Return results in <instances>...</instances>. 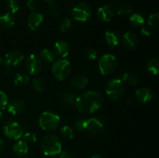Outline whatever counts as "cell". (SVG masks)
<instances>
[{
  "mask_svg": "<svg viewBox=\"0 0 159 158\" xmlns=\"http://www.w3.org/2000/svg\"><path fill=\"white\" fill-rule=\"evenodd\" d=\"M41 149L45 156H56L62 151L61 143L57 136L53 133H50L46 135L43 139Z\"/></svg>",
  "mask_w": 159,
  "mask_h": 158,
  "instance_id": "2",
  "label": "cell"
},
{
  "mask_svg": "<svg viewBox=\"0 0 159 158\" xmlns=\"http://www.w3.org/2000/svg\"><path fill=\"white\" fill-rule=\"evenodd\" d=\"M51 71L54 77L58 81H63L70 75L71 66L70 62L65 58L59 59L53 63Z\"/></svg>",
  "mask_w": 159,
  "mask_h": 158,
  "instance_id": "5",
  "label": "cell"
},
{
  "mask_svg": "<svg viewBox=\"0 0 159 158\" xmlns=\"http://www.w3.org/2000/svg\"><path fill=\"white\" fill-rule=\"evenodd\" d=\"M73 18L79 22H86L91 15V8L86 2H79L72 9Z\"/></svg>",
  "mask_w": 159,
  "mask_h": 158,
  "instance_id": "8",
  "label": "cell"
},
{
  "mask_svg": "<svg viewBox=\"0 0 159 158\" xmlns=\"http://www.w3.org/2000/svg\"><path fill=\"white\" fill-rule=\"evenodd\" d=\"M22 136H23V140H24L27 144L34 143L37 142V135H36V133H33V132H26V133H23Z\"/></svg>",
  "mask_w": 159,
  "mask_h": 158,
  "instance_id": "30",
  "label": "cell"
},
{
  "mask_svg": "<svg viewBox=\"0 0 159 158\" xmlns=\"http://www.w3.org/2000/svg\"><path fill=\"white\" fill-rule=\"evenodd\" d=\"M42 60L39 56L36 54H31L29 57L26 58L25 62V67H26V71L30 74H37L41 71L42 69Z\"/></svg>",
  "mask_w": 159,
  "mask_h": 158,
  "instance_id": "9",
  "label": "cell"
},
{
  "mask_svg": "<svg viewBox=\"0 0 159 158\" xmlns=\"http://www.w3.org/2000/svg\"><path fill=\"white\" fill-rule=\"evenodd\" d=\"M130 24L134 27H141L145 25V20L140 13H133L129 19Z\"/></svg>",
  "mask_w": 159,
  "mask_h": 158,
  "instance_id": "24",
  "label": "cell"
},
{
  "mask_svg": "<svg viewBox=\"0 0 159 158\" xmlns=\"http://www.w3.org/2000/svg\"><path fill=\"white\" fill-rule=\"evenodd\" d=\"M85 121L86 119H78L75 121L74 122V128L77 131H85Z\"/></svg>",
  "mask_w": 159,
  "mask_h": 158,
  "instance_id": "35",
  "label": "cell"
},
{
  "mask_svg": "<svg viewBox=\"0 0 159 158\" xmlns=\"http://www.w3.org/2000/svg\"><path fill=\"white\" fill-rule=\"evenodd\" d=\"M60 134L63 139L71 140L74 137V131L69 125H64L61 127Z\"/></svg>",
  "mask_w": 159,
  "mask_h": 158,
  "instance_id": "27",
  "label": "cell"
},
{
  "mask_svg": "<svg viewBox=\"0 0 159 158\" xmlns=\"http://www.w3.org/2000/svg\"><path fill=\"white\" fill-rule=\"evenodd\" d=\"M6 6H7L8 10L9 11V13L12 15L16 13L20 9V5L16 0H8Z\"/></svg>",
  "mask_w": 159,
  "mask_h": 158,
  "instance_id": "31",
  "label": "cell"
},
{
  "mask_svg": "<svg viewBox=\"0 0 159 158\" xmlns=\"http://www.w3.org/2000/svg\"><path fill=\"white\" fill-rule=\"evenodd\" d=\"M147 68L149 72L154 75H158L159 73V61L157 58H152L148 61Z\"/></svg>",
  "mask_w": 159,
  "mask_h": 158,
  "instance_id": "28",
  "label": "cell"
},
{
  "mask_svg": "<svg viewBox=\"0 0 159 158\" xmlns=\"http://www.w3.org/2000/svg\"><path fill=\"white\" fill-rule=\"evenodd\" d=\"M124 81L119 77H114L107 81L106 85L105 91L109 99L111 100H119L124 93Z\"/></svg>",
  "mask_w": 159,
  "mask_h": 158,
  "instance_id": "4",
  "label": "cell"
},
{
  "mask_svg": "<svg viewBox=\"0 0 159 158\" xmlns=\"http://www.w3.org/2000/svg\"><path fill=\"white\" fill-rule=\"evenodd\" d=\"M45 2H47L48 3H51V2H54V0H44Z\"/></svg>",
  "mask_w": 159,
  "mask_h": 158,
  "instance_id": "46",
  "label": "cell"
},
{
  "mask_svg": "<svg viewBox=\"0 0 159 158\" xmlns=\"http://www.w3.org/2000/svg\"><path fill=\"white\" fill-rule=\"evenodd\" d=\"M8 112L10 114L16 116L23 112L25 109V103L23 101L20 99H16L8 104Z\"/></svg>",
  "mask_w": 159,
  "mask_h": 158,
  "instance_id": "16",
  "label": "cell"
},
{
  "mask_svg": "<svg viewBox=\"0 0 159 158\" xmlns=\"http://www.w3.org/2000/svg\"><path fill=\"white\" fill-rule=\"evenodd\" d=\"M12 150H13V153L17 156L23 157V156H26L27 154L28 150H29V147H28V144L24 140L18 139L14 143L13 147H12Z\"/></svg>",
  "mask_w": 159,
  "mask_h": 158,
  "instance_id": "17",
  "label": "cell"
},
{
  "mask_svg": "<svg viewBox=\"0 0 159 158\" xmlns=\"http://www.w3.org/2000/svg\"><path fill=\"white\" fill-rule=\"evenodd\" d=\"M105 40L108 46L115 48L120 44V38L118 34L113 30H107L105 33Z\"/></svg>",
  "mask_w": 159,
  "mask_h": 158,
  "instance_id": "19",
  "label": "cell"
},
{
  "mask_svg": "<svg viewBox=\"0 0 159 158\" xmlns=\"http://www.w3.org/2000/svg\"><path fill=\"white\" fill-rule=\"evenodd\" d=\"M141 33L144 37H149L151 35V29L148 26L144 25L141 27Z\"/></svg>",
  "mask_w": 159,
  "mask_h": 158,
  "instance_id": "40",
  "label": "cell"
},
{
  "mask_svg": "<svg viewBox=\"0 0 159 158\" xmlns=\"http://www.w3.org/2000/svg\"><path fill=\"white\" fill-rule=\"evenodd\" d=\"M85 56L89 60H96L98 58V52L95 49L90 48L85 52Z\"/></svg>",
  "mask_w": 159,
  "mask_h": 158,
  "instance_id": "37",
  "label": "cell"
},
{
  "mask_svg": "<svg viewBox=\"0 0 159 158\" xmlns=\"http://www.w3.org/2000/svg\"><path fill=\"white\" fill-rule=\"evenodd\" d=\"M24 59V56L21 52L18 50H12L7 53L5 56L4 63L9 68L15 67L20 64Z\"/></svg>",
  "mask_w": 159,
  "mask_h": 158,
  "instance_id": "10",
  "label": "cell"
},
{
  "mask_svg": "<svg viewBox=\"0 0 159 158\" xmlns=\"http://www.w3.org/2000/svg\"><path fill=\"white\" fill-rule=\"evenodd\" d=\"M40 57L42 61L45 62V63H54L55 61L56 56L54 51L51 50L48 48H44L40 51Z\"/></svg>",
  "mask_w": 159,
  "mask_h": 158,
  "instance_id": "23",
  "label": "cell"
},
{
  "mask_svg": "<svg viewBox=\"0 0 159 158\" xmlns=\"http://www.w3.org/2000/svg\"><path fill=\"white\" fill-rule=\"evenodd\" d=\"M121 80L126 83L129 84L130 85H136L139 81L138 77L135 74L131 72H125L121 76Z\"/></svg>",
  "mask_w": 159,
  "mask_h": 158,
  "instance_id": "25",
  "label": "cell"
},
{
  "mask_svg": "<svg viewBox=\"0 0 159 158\" xmlns=\"http://www.w3.org/2000/svg\"><path fill=\"white\" fill-rule=\"evenodd\" d=\"M3 63H4V60H3V59L0 57V66H1Z\"/></svg>",
  "mask_w": 159,
  "mask_h": 158,
  "instance_id": "45",
  "label": "cell"
},
{
  "mask_svg": "<svg viewBox=\"0 0 159 158\" xmlns=\"http://www.w3.org/2000/svg\"><path fill=\"white\" fill-rule=\"evenodd\" d=\"M69 45L65 40H58L54 45V53L58 57L65 58L69 54Z\"/></svg>",
  "mask_w": 159,
  "mask_h": 158,
  "instance_id": "14",
  "label": "cell"
},
{
  "mask_svg": "<svg viewBox=\"0 0 159 158\" xmlns=\"http://www.w3.org/2000/svg\"><path fill=\"white\" fill-rule=\"evenodd\" d=\"M97 16L101 21L110 22L114 16V11L110 6L105 5L99 8L97 11Z\"/></svg>",
  "mask_w": 159,
  "mask_h": 158,
  "instance_id": "13",
  "label": "cell"
},
{
  "mask_svg": "<svg viewBox=\"0 0 159 158\" xmlns=\"http://www.w3.org/2000/svg\"><path fill=\"white\" fill-rule=\"evenodd\" d=\"M61 123L60 116L52 112H43L38 119L39 126L43 130L52 131L59 127Z\"/></svg>",
  "mask_w": 159,
  "mask_h": 158,
  "instance_id": "3",
  "label": "cell"
},
{
  "mask_svg": "<svg viewBox=\"0 0 159 158\" xmlns=\"http://www.w3.org/2000/svg\"><path fill=\"white\" fill-rule=\"evenodd\" d=\"M30 81V77L27 74L23 72H20L15 76V79H14V83L19 86H23V85H26L29 83Z\"/></svg>",
  "mask_w": 159,
  "mask_h": 158,
  "instance_id": "26",
  "label": "cell"
},
{
  "mask_svg": "<svg viewBox=\"0 0 159 158\" xmlns=\"http://www.w3.org/2000/svg\"><path fill=\"white\" fill-rule=\"evenodd\" d=\"M123 43L127 49L133 50L138 45V39L133 33L127 32L123 36Z\"/></svg>",
  "mask_w": 159,
  "mask_h": 158,
  "instance_id": "18",
  "label": "cell"
},
{
  "mask_svg": "<svg viewBox=\"0 0 159 158\" xmlns=\"http://www.w3.org/2000/svg\"><path fill=\"white\" fill-rule=\"evenodd\" d=\"M32 86L34 89L37 91H42L44 88V82L40 77H36L32 80Z\"/></svg>",
  "mask_w": 159,
  "mask_h": 158,
  "instance_id": "32",
  "label": "cell"
},
{
  "mask_svg": "<svg viewBox=\"0 0 159 158\" xmlns=\"http://www.w3.org/2000/svg\"><path fill=\"white\" fill-rule=\"evenodd\" d=\"M43 22V15L40 12H31L27 19V24L30 29L33 31H35L40 28Z\"/></svg>",
  "mask_w": 159,
  "mask_h": 158,
  "instance_id": "11",
  "label": "cell"
},
{
  "mask_svg": "<svg viewBox=\"0 0 159 158\" xmlns=\"http://www.w3.org/2000/svg\"><path fill=\"white\" fill-rule=\"evenodd\" d=\"M2 119H3V114L2 112V111H0V123H1L2 121Z\"/></svg>",
  "mask_w": 159,
  "mask_h": 158,
  "instance_id": "44",
  "label": "cell"
},
{
  "mask_svg": "<svg viewBox=\"0 0 159 158\" xmlns=\"http://www.w3.org/2000/svg\"><path fill=\"white\" fill-rule=\"evenodd\" d=\"M50 13L52 15H58L60 13V9L55 2H51L49 5Z\"/></svg>",
  "mask_w": 159,
  "mask_h": 158,
  "instance_id": "38",
  "label": "cell"
},
{
  "mask_svg": "<svg viewBox=\"0 0 159 158\" xmlns=\"http://www.w3.org/2000/svg\"><path fill=\"white\" fill-rule=\"evenodd\" d=\"M72 27V23L69 18H65L62 20L61 23L60 25V30L62 33L68 32Z\"/></svg>",
  "mask_w": 159,
  "mask_h": 158,
  "instance_id": "34",
  "label": "cell"
},
{
  "mask_svg": "<svg viewBox=\"0 0 159 158\" xmlns=\"http://www.w3.org/2000/svg\"><path fill=\"white\" fill-rule=\"evenodd\" d=\"M15 24V19L10 13H6L0 15V29H8L12 28Z\"/></svg>",
  "mask_w": 159,
  "mask_h": 158,
  "instance_id": "20",
  "label": "cell"
},
{
  "mask_svg": "<svg viewBox=\"0 0 159 158\" xmlns=\"http://www.w3.org/2000/svg\"><path fill=\"white\" fill-rule=\"evenodd\" d=\"M132 12V7L130 4L128 2H122L117 6L116 8V12L118 15H126L130 14Z\"/></svg>",
  "mask_w": 159,
  "mask_h": 158,
  "instance_id": "29",
  "label": "cell"
},
{
  "mask_svg": "<svg viewBox=\"0 0 159 158\" xmlns=\"http://www.w3.org/2000/svg\"><path fill=\"white\" fill-rule=\"evenodd\" d=\"M103 100L99 93L94 91H88L77 96L75 105L81 112L92 114L100 109Z\"/></svg>",
  "mask_w": 159,
  "mask_h": 158,
  "instance_id": "1",
  "label": "cell"
},
{
  "mask_svg": "<svg viewBox=\"0 0 159 158\" xmlns=\"http://www.w3.org/2000/svg\"><path fill=\"white\" fill-rule=\"evenodd\" d=\"M3 133L9 139L18 140L23 136V129L18 122L13 120H9L3 125Z\"/></svg>",
  "mask_w": 159,
  "mask_h": 158,
  "instance_id": "7",
  "label": "cell"
},
{
  "mask_svg": "<svg viewBox=\"0 0 159 158\" xmlns=\"http://www.w3.org/2000/svg\"><path fill=\"white\" fill-rule=\"evenodd\" d=\"M135 96L138 101L141 103H148L150 102L153 98V93L149 88H141L138 89L135 93Z\"/></svg>",
  "mask_w": 159,
  "mask_h": 158,
  "instance_id": "15",
  "label": "cell"
},
{
  "mask_svg": "<svg viewBox=\"0 0 159 158\" xmlns=\"http://www.w3.org/2000/svg\"><path fill=\"white\" fill-rule=\"evenodd\" d=\"M158 20L159 14L158 12L152 13V15H150V16L148 17V26L150 29H154V28H155L158 26Z\"/></svg>",
  "mask_w": 159,
  "mask_h": 158,
  "instance_id": "33",
  "label": "cell"
},
{
  "mask_svg": "<svg viewBox=\"0 0 159 158\" xmlns=\"http://www.w3.org/2000/svg\"><path fill=\"white\" fill-rule=\"evenodd\" d=\"M59 154H60V158H73L71 153L68 151H61Z\"/></svg>",
  "mask_w": 159,
  "mask_h": 158,
  "instance_id": "41",
  "label": "cell"
},
{
  "mask_svg": "<svg viewBox=\"0 0 159 158\" xmlns=\"http://www.w3.org/2000/svg\"><path fill=\"white\" fill-rule=\"evenodd\" d=\"M8 105V98L6 93L4 91L0 90V111H2L3 109L7 107Z\"/></svg>",
  "mask_w": 159,
  "mask_h": 158,
  "instance_id": "36",
  "label": "cell"
},
{
  "mask_svg": "<svg viewBox=\"0 0 159 158\" xmlns=\"http://www.w3.org/2000/svg\"><path fill=\"white\" fill-rule=\"evenodd\" d=\"M91 158H102V156H100V155H99V154H96V155H93V156H92Z\"/></svg>",
  "mask_w": 159,
  "mask_h": 158,
  "instance_id": "43",
  "label": "cell"
},
{
  "mask_svg": "<svg viewBox=\"0 0 159 158\" xmlns=\"http://www.w3.org/2000/svg\"><path fill=\"white\" fill-rule=\"evenodd\" d=\"M117 68V60L114 55L110 54H104L99 60V71L103 75H109L116 71Z\"/></svg>",
  "mask_w": 159,
  "mask_h": 158,
  "instance_id": "6",
  "label": "cell"
},
{
  "mask_svg": "<svg viewBox=\"0 0 159 158\" xmlns=\"http://www.w3.org/2000/svg\"><path fill=\"white\" fill-rule=\"evenodd\" d=\"M132 100H133V99H132L131 98H130V99H129V100H127V104H130V102H132Z\"/></svg>",
  "mask_w": 159,
  "mask_h": 158,
  "instance_id": "47",
  "label": "cell"
},
{
  "mask_svg": "<svg viewBox=\"0 0 159 158\" xmlns=\"http://www.w3.org/2000/svg\"><path fill=\"white\" fill-rule=\"evenodd\" d=\"M103 129V124L96 118H91L85 121V130L92 134H97Z\"/></svg>",
  "mask_w": 159,
  "mask_h": 158,
  "instance_id": "12",
  "label": "cell"
},
{
  "mask_svg": "<svg viewBox=\"0 0 159 158\" xmlns=\"http://www.w3.org/2000/svg\"><path fill=\"white\" fill-rule=\"evenodd\" d=\"M76 98L75 94L71 91H65L61 94V100L64 104L67 105H73L75 104Z\"/></svg>",
  "mask_w": 159,
  "mask_h": 158,
  "instance_id": "22",
  "label": "cell"
},
{
  "mask_svg": "<svg viewBox=\"0 0 159 158\" xmlns=\"http://www.w3.org/2000/svg\"><path fill=\"white\" fill-rule=\"evenodd\" d=\"M26 5H27V7L29 8L31 11L34 12V11H35L36 9L37 8L38 3H37V0H28Z\"/></svg>",
  "mask_w": 159,
  "mask_h": 158,
  "instance_id": "39",
  "label": "cell"
},
{
  "mask_svg": "<svg viewBox=\"0 0 159 158\" xmlns=\"http://www.w3.org/2000/svg\"><path fill=\"white\" fill-rule=\"evenodd\" d=\"M88 84L89 79L84 75H76L71 80V85L76 89H83Z\"/></svg>",
  "mask_w": 159,
  "mask_h": 158,
  "instance_id": "21",
  "label": "cell"
},
{
  "mask_svg": "<svg viewBox=\"0 0 159 158\" xmlns=\"http://www.w3.org/2000/svg\"><path fill=\"white\" fill-rule=\"evenodd\" d=\"M5 149V142L2 139H0V153L4 150Z\"/></svg>",
  "mask_w": 159,
  "mask_h": 158,
  "instance_id": "42",
  "label": "cell"
}]
</instances>
